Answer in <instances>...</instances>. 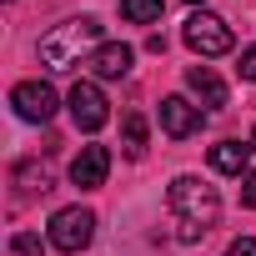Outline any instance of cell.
<instances>
[{"label": "cell", "instance_id": "cell-1", "mask_svg": "<svg viewBox=\"0 0 256 256\" xmlns=\"http://www.w3.org/2000/svg\"><path fill=\"white\" fill-rule=\"evenodd\" d=\"M166 206H171V216H176V236L181 241H201L211 226H216V216H221V196H216V186H206L201 176H176L171 181V191H166Z\"/></svg>", "mask_w": 256, "mask_h": 256}, {"label": "cell", "instance_id": "cell-2", "mask_svg": "<svg viewBox=\"0 0 256 256\" xmlns=\"http://www.w3.org/2000/svg\"><path fill=\"white\" fill-rule=\"evenodd\" d=\"M96 46H106V40H100V20H96V16H76V20L56 26V30L40 40V66H46V70H70V66H80V56L90 60Z\"/></svg>", "mask_w": 256, "mask_h": 256}, {"label": "cell", "instance_id": "cell-3", "mask_svg": "<svg viewBox=\"0 0 256 256\" xmlns=\"http://www.w3.org/2000/svg\"><path fill=\"white\" fill-rule=\"evenodd\" d=\"M96 241V211L90 206H60L56 216H50V246L56 251H86Z\"/></svg>", "mask_w": 256, "mask_h": 256}, {"label": "cell", "instance_id": "cell-4", "mask_svg": "<svg viewBox=\"0 0 256 256\" xmlns=\"http://www.w3.org/2000/svg\"><path fill=\"white\" fill-rule=\"evenodd\" d=\"M181 40H186L201 60H216V56H226V50H231V26H226L221 16H211V10H196V16L186 20Z\"/></svg>", "mask_w": 256, "mask_h": 256}, {"label": "cell", "instance_id": "cell-5", "mask_svg": "<svg viewBox=\"0 0 256 256\" xmlns=\"http://www.w3.org/2000/svg\"><path fill=\"white\" fill-rule=\"evenodd\" d=\"M66 106H70V120H76V131H100V126L110 120V106H106V90L96 86V80H76L70 86V96H66Z\"/></svg>", "mask_w": 256, "mask_h": 256}, {"label": "cell", "instance_id": "cell-6", "mask_svg": "<svg viewBox=\"0 0 256 256\" xmlns=\"http://www.w3.org/2000/svg\"><path fill=\"white\" fill-rule=\"evenodd\" d=\"M10 106H16V116H20V120L46 126V120L56 116V90H50L46 80H20V86L10 90Z\"/></svg>", "mask_w": 256, "mask_h": 256}, {"label": "cell", "instance_id": "cell-7", "mask_svg": "<svg viewBox=\"0 0 256 256\" xmlns=\"http://www.w3.org/2000/svg\"><path fill=\"white\" fill-rule=\"evenodd\" d=\"M201 120H206V110H201V106H191L186 96H166V100H161V131H166L171 141L196 136V131H201Z\"/></svg>", "mask_w": 256, "mask_h": 256}, {"label": "cell", "instance_id": "cell-8", "mask_svg": "<svg viewBox=\"0 0 256 256\" xmlns=\"http://www.w3.org/2000/svg\"><path fill=\"white\" fill-rule=\"evenodd\" d=\"M106 176H110V151L106 146H80V156L70 161V181L80 191H96V186H106Z\"/></svg>", "mask_w": 256, "mask_h": 256}, {"label": "cell", "instance_id": "cell-9", "mask_svg": "<svg viewBox=\"0 0 256 256\" xmlns=\"http://www.w3.org/2000/svg\"><path fill=\"white\" fill-rule=\"evenodd\" d=\"M131 60H136V50H131V46L106 40V46H96V56H90L86 66H90V76H96V80H120V76H131Z\"/></svg>", "mask_w": 256, "mask_h": 256}, {"label": "cell", "instance_id": "cell-10", "mask_svg": "<svg viewBox=\"0 0 256 256\" xmlns=\"http://www.w3.org/2000/svg\"><path fill=\"white\" fill-rule=\"evenodd\" d=\"M186 86H191V96L201 100V110H221V106H226V80H221L211 66H191V70H186Z\"/></svg>", "mask_w": 256, "mask_h": 256}, {"label": "cell", "instance_id": "cell-11", "mask_svg": "<svg viewBox=\"0 0 256 256\" xmlns=\"http://www.w3.org/2000/svg\"><path fill=\"white\" fill-rule=\"evenodd\" d=\"M251 146H241V141H216L211 146V171H221V176H246V166H251Z\"/></svg>", "mask_w": 256, "mask_h": 256}, {"label": "cell", "instance_id": "cell-12", "mask_svg": "<svg viewBox=\"0 0 256 256\" xmlns=\"http://www.w3.org/2000/svg\"><path fill=\"white\" fill-rule=\"evenodd\" d=\"M120 151L131 161L146 156V116L141 110H126V120H120Z\"/></svg>", "mask_w": 256, "mask_h": 256}, {"label": "cell", "instance_id": "cell-13", "mask_svg": "<svg viewBox=\"0 0 256 256\" xmlns=\"http://www.w3.org/2000/svg\"><path fill=\"white\" fill-rule=\"evenodd\" d=\"M120 16L131 26H156L166 16V0H120Z\"/></svg>", "mask_w": 256, "mask_h": 256}, {"label": "cell", "instance_id": "cell-14", "mask_svg": "<svg viewBox=\"0 0 256 256\" xmlns=\"http://www.w3.org/2000/svg\"><path fill=\"white\" fill-rule=\"evenodd\" d=\"M16 181L26 186V196H46L50 191V171L46 166H16Z\"/></svg>", "mask_w": 256, "mask_h": 256}, {"label": "cell", "instance_id": "cell-15", "mask_svg": "<svg viewBox=\"0 0 256 256\" xmlns=\"http://www.w3.org/2000/svg\"><path fill=\"white\" fill-rule=\"evenodd\" d=\"M10 251H16V256H40L46 246H40V236H30V231H20V236L10 241Z\"/></svg>", "mask_w": 256, "mask_h": 256}, {"label": "cell", "instance_id": "cell-16", "mask_svg": "<svg viewBox=\"0 0 256 256\" xmlns=\"http://www.w3.org/2000/svg\"><path fill=\"white\" fill-rule=\"evenodd\" d=\"M241 206H246V211H256V176H251V171L241 176Z\"/></svg>", "mask_w": 256, "mask_h": 256}, {"label": "cell", "instance_id": "cell-17", "mask_svg": "<svg viewBox=\"0 0 256 256\" xmlns=\"http://www.w3.org/2000/svg\"><path fill=\"white\" fill-rule=\"evenodd\" d=\"M236 70H241V80H256V46L241 50V66H236Z\"/></svg>", "mask_w": 256, "mask_h": 256}, {"label": "cell", "instance_id": "cell-18", "mask_svg": "<svg viewBox=\"0 0 256 256\" xmlns=\"http://www.w3.org/2000/svg\"><path fill=\"white\" fill-rule=\"evenodd\" d=\"M226 256H256V241H251V236H241V241H231V246H226Z\"/></svg>", "mask_w": 256, "mask_h": 256}, {"label": "cell", "instance_id": "cell-19", "mask_svg": "<svg viewBox=\"0 0 256 256\" xmlns=\"http://www.w3.org/2000/svg\"><path fill=\"white\" fill-rule=\"evenodd\" d=\"M251 151H256V131H251Z\"/></svg>", "mask_w": 256, "mask_h": 256}, {"label": "cell", "instance_id": "cell-20", "mask_svg": "<svg viewBox=\"0 0 256 256\" xmlns=\"http://www.w3.org/2000/svg\"><path fill=\"white\" fill-rule=\"evenodd\" d=\"M191 6H201V0H191Z\"/></svg>", "mask_w": 256, "mask_h": 256}]
</instances>
